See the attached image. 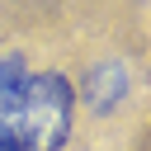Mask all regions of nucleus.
Wrapping results in <instances>:
<instances>
[{
    "mask_svg": "<svg viewBox=\"0 0 151 151\" xmlns=\"http://www.w3.org/2000/svg\"><path fill=\"white\" fill-rule=\"evenodd\" d=\"M76 123V85L66 71H28L19 113H14V151H61Z\"/></svg>",
    "mask_w": 151,
    "mask_h": 151,
    "instance_id": "1",
    "label": "nucleus"
},
{
    "mask_svg": "<svg viewBox=\"0 0 151 151\" xmlns=\"http://www.w3.org/2000/svg\"><path fill=\"white\" fill-rule=\"evenodd\" d=\"M28 66L19 52H0V127L14 132V113H19V94H24Z\"/></svg>",
    "mask_w": 151,
    "mask_h": 151,
    "instance_id": "2",
    "label": "nucleus"
},
{
    "mask_svg": "<svg viewBox=\"0 0 151 151\" xmlns=\"http://www.w3.org/2000/svg\"><path fill=\"white\" fill-rule=\"evenodd\" d=\"M0 151H14V132H5V127H0Z\"/></svg>",
    "mask_w": 151,
    "mask_h": 151,
    "instance_id": "3",
    "label": "nucleus"
}]
</instances>
